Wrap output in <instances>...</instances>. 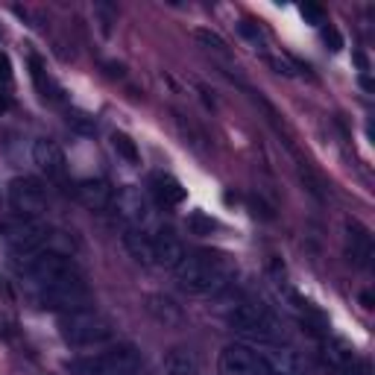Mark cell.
<instances>
[{
	"instance_id": "obj_1",
	"label": "cell",
	"mask_w": 375,
	"mask_h": 375,
	"mask_svg": "<svg viewBox=\"0 0 375 375\" xmlns=\"http://www.w3.org/2000/svg\"><path fill=\"white\" fill-rule=\"evenodd\" d=\"M235 275L232 261L220 255V252H197V255H185V261L176 267V282L182 290L205 296V293H217L229 285Z\"/></svg>"
},
{
	"instance_id": "obj_2",
	"label": "cell",
	"mask_w": 375,
	"mask_h": 375,
	"mask_svg": "<svg viewBox=\"0 0 375 375\" xmlns=\"http://www.w3.org/2000/svg\"><path fill=\"white\" fill-rule=\"evenodd\" d=\"M226 322H229L235 332H240V334H247L250 340H255L258 346L275 343V340H279V334H282L279 320H275V317L267 311V305L252 302V299L235 302L229 311H226Z\"/></svg>"
},
{
	"instance_id": "obj_3",
	"label": "cell",
	"mask_w": 375,
	"mask_h": 375,
	"mask_svg": "<svg viewBox=\"0 0 375 375\" xmlns=\"http://www.w3.org/2000/svg\"><path fill=\"white\" fill-rule=\"evenodd\" d=\"M18 270L27 275V279L36 282L39 287L50 285V282H59V279H71V275H83L71 255H64L59 250H50V247H41L36 252L24 255Z\"/></svg>"
},
{
	"instance_id": "obj_4",
	"label": "cell",
	"mask_w": 375,
	"mask_h": 375,
	"mask_svg": "<svg viewBox=\"0 0 375 375\" xmlns=\"http://www.w3.org/2000/svg\"><path fill=\"white\" fill-rule=\"evenodd\" d=\"M62 340L71 346H100L106 340H111V322L91 311V308H83V311H71L64 314L59 322Z\"/></svg>"
},
{
	"instance_id": "obj_5",
	"label": "cell",
	"mask_w": 375,
	"mask_h": 375,
	"mask_svg": "<svg viewBox=\"0 0 375 375\" xmlns=\"http://www.w3.org/2000/svg\"><path fill=\"white\" fill-rule=\"evenodd\" d=\"M36 302L47 311H83L91 302V290L83 275H71V279H59L50 285H41L36 290Z\"/></svg>"
},
{
	"instance_id": "obj_6",
	"label": "cell",
	"mask_w": 375,
	"mask_h": 375,
	"mask_svg": "<svg viewBox=\"0 0 375 375\" xmlns=\"http://www.w3.org/2000/svg\"><path fill=\"white\" fill-rule=\"evenodd\" d=\"M0 235H4V240L15 250V255H18V258L47 247V240H50V229H47V223H41L39 217L4 220V223H0Z\"/></svg>"
},
{
	"instance_id": "obj_7",
	"label": "cell",
	"mask_w": 375,
	"mask_h": 375,
	"mask_svg": "<svg viewBox=\"0 0 375 375\" xmlns=\"http://www.w3.org/2000/svg\"><path fill=\"white\" fill-rule=\"evenodd\" d=\"M6 197L12 211H18V217H39L47 211V191L41 188L39 179L32 176H18L12 179L9 188H6Z\"/></svg>"
},
{
	"instance_id": "obj_8",
	"label": "cell",
	"mask_w": 375,
	"mask_h": 375,
	"mask_svg": "<svg viewBox=\"0 0 375 375\" xmlns=\"http://www.w3.org/2000/svg\"><path fill=\"white\" fill-rule=\"evenodd\" d=\"M223 375H273L252 343H229L217 361Z\"/></svg>"
},
{
	"instance_id": "obj_9",
	"label": "cell",
	"mask_w": 375,
	"mask_h": 375,
	"mask_svg": "<svg viewBox=\"0 0 375 375\" xmlns=\"http://www.w3.org/2000/svg\"><path fill=\"white\" fill-rule=\"evenodd\" d=\"M138 369H141V352L132 343H121L97 357L88 375H138Z\"/></svg>"
},
{
	"instance_id": "obj_10",
	"label": "cell",
	"mask_w": 375,
	"mask_h": 375,
	"mask_svg": "<svg viewBox=\"0 0 375 375\" xmlns=\"http://www.w3.org/2000/svg\"><path fill=\"white\" fill-rule=\"evenodd\" d=\"M255 349L261 352V357H264V364L270 367L273 375H311L308 361L293 346H282L279 340H275V343H264Z\"/></svg>"
},
{
	"instance_id": "obj_11",
	"label": "cell",
	"mask_w": 375,
	"mask_h": 375,
	"mask_svg": "<svg viewBox=\"0 0 375 375\" xmlns=\"http://www.w3.org/2000/svg\"><path fill=\"white\" fill-rule=\"evenodd\" d=\"M111 205L118 208V214L129 223V229H141L150 223V203H146V197L138 191V188H121L115 193V200H111Z\"/></svg>"
},
{
	"instance_id": "obj_12",
	"label": "cell",
	"mask_w": 375,
	"mask_h": 375,
	"mask_svg": "<svg viewBox=\"0 0 375 375\" xmlns=\"http://www.w3.org/2000/svg\"><path fill=\"white\" fill-rule=\"evenodd\" d=\"M32 161L39 165V170L53 179V182H62L68 176V158H64V150L53 141V138H39L32 144Z\"/></svg>"
},
{
	"instance_id": "obj_13",
	"label": "cell",
	"mask_w": 375,
	"mask_h": 375,
	"mask_svg": "<svg viewBox=\"0 0 375 375\" xmlns=\"http://www.w3.org/2000/svg\"><path fill=\"white\" fill-rule=\"evenodd\" d=\"M322 361L329 364L337 375H357V372L364 369L357 352L346 343V340H337V337H329L322 343Z\"/></svg>"
},
{
	"instance_id": "obj_14",
	"label": "cell",
	"mask_w": 375,
	"mask_h": 375,
	"mask_svg": "<svg viewBox=\"0 0 375 375\" xmlns=\"http://www.w3.org/2000/svg\"><path fill=\"white\" fill-rule=\"evenodd\" d=\"M153 258L158 267H168V270H176L179 264L185 261V247L170 229H161L156 238H153Z\"/></svg>"
},
{
	"instance_id": "obj_15",
	"label": "cell",
	"mask_w": 375,
	"mask_h": 375,
	"mask_svg": "<svg viewBox=\"0 0 375 375\" xmlns=\"http://www.w3.org/2000/svg\"><path fill=\"white\" fill-rule=\"evenodd\" d=\"M76 200L83 203L88 211H106L115 200V191L109 188L106 179H83L76 185Z\"/></svg>"
},
{
	"instance_id": "obj_16",
	"label": "cell",
	"mask_w": 375,
	"mask_h": 375,
	"mask_svg": "<svg viewBox=\"0 0 375 375\" xmlns=\"http://www.w3.org/2000/svg\"><path fill=\"white\" fill-rule=\"evenodd\" d=\"M146 311H150V317L156 322L165 325V329H176V325H182V308H179L170 296L156 293V296L146 299Z\"/></svg>"
},
{
	"instance_id": "obj_17",
	"label": "cell",
	"mask_w": 375,
	"mask_h": 375,
	"mask_svg": "<svg viewBox=\"0 0 375 375\" xmlns=\"http://www.w3.org/2000/svg\"><path fill=\"white\" fill-rule=\"evenodd\" d=\"M161 367H165V375H200L197 355H193L191 349H182V346L170 349L165 357H161Z\"/></svg>"
},
{
	"instance_id": "obj_18",
	"label": "cell",
	"mask_w": 375,
	"mask_h": 375,
	"mask_svg": "<svg viewBox=\"0 0 375 375\" xmlns=\"http://www.w3.org/2000/svg\"><path fill=\"white\" fill-rule=\"evenodd\" d=\"M121 240H123V250L132 255L138 264H156V258H153V238H146L141 229H123Z\"/></svg>"
},
{
	"instance_id": "obj_19",
	"label": "cell",
	"mask_w": 375,
	"mask_h": 375,
	"mask_svg": "<svg viewBox=\"0 0 375 375\" xmlns=\"http://www.w3.org/2000/svg\"><path fill=\"white\" fill-rule=\"evenodd\" d=\"M153 193L161 205H182L185 203V188L179 179L168 176V173H158L153 176Z\"/></svg>"
},
{
	"instance_id": "obj_20",
	"label": "cell",
	"mask_w": 375,
	"mask_h": 375,
	"mask_svg": "<svg viewBox=\"0 0 375 375\" xmlns=\"http://www.w3.org/2000/svg\"><path fill=\"white\" fill-rule=\"evenodd\" d=\"M349 247H352V261L357 267H369V258H372V238L361 229L357 223L349 226Z\"/></svg>"
},
{
	"instance_id": "obj_21",
	"label": "cell",
	"mask_w": 375,
	"mask_h": 375,
	"mask_svg": "<svg viewBox=\"0 0 375 375\" xmlns=\"http://www.w3.org/2000/svg\"><path fill=\"white\" fill-rule=\"evenodd\" d=\"M193 39H197L203 47H208V50H217V53H229V44H226V39L220 36V32L214 29H208V27H197L193 29Z\"/></svg>"
},
{
	"instance_id": "obj_22",
	"label": "cell",
	"mask_w": 375,
	"mask_h": 375,
	"mask_svg": "<svg viewBox=\"0 0 375 375\" xmlns=\"http://www.w3.org/2000/svg\"><path fill=\"white\" fill-rule=\"evenodd\" d=\"M111 146H115V153H118L121 158H126L129 165H138V161H141L138 146H135V141L129 138V135H123V132H115V135H111Z\"/></svg>"
},
{
	"instance_id": "obj_23",
	"label": "cell",
	"mask_w": 375,
	"mask_h": 375,
	"mask_svg": "<svg viewBox=\"0 0 375 375\" xmlns=\"http://www.w3.org/2000/svg\"><path fill=\"white\" fill-rule=\"evenodd\" d=\"M214 229H217V223L211 220L208 214H203V211H193V214H188V232L191 235L205 238V235H211Z\"/></svg>"
},
{
	"instance_id": "obj_24",
	"label": "cell",
	"mask_w": 375,
	"mask_h": 375,
	"mask_svg": "<svg viewBox=\"0 0 375 375\" xmlns=\"http://www.w3.org/2000/svg\"><path fill=\"white\" fill-rule=\"evenodd\" d=\"M94 18H97V24H100V32L109 39L111 36V24L118 21V12L111 9L109 4H94Z\"/></svg>"
},
{
	"instance_id": "obj_25",
	"label": "cell",
	"mask_w": 375,
	"mask_h": 375,
	"mask_svg": "<svg viewBox=\"0 0 375 375\" xmlns=\"http://www.w3.org/2000/svg\"><path fill=\"white\" fill-rule=\"evenodd\" d=\"M173 118H176V126H179V132L185 135V141H188V144H193V146H197V150H203V141H205V138H203V132H200V129L193 126L191 121H185V115H179V111H176Z\"/></svg>"
},
{
	"instance_id": "obj_26",
	"label": "cell",
	"mask_w": 375,
	"mask_h": 375,
	"mask_svg": "<svg viewBox=\"0 0 375 375\" xmlns=\"http://www.w3.org/2000/svg\"><path fill=\"white\" fill-rule=\"evenodd\" d=\"M68 126H74L76 132H83V135H91V132H94V118L86 115V111L68 109Z\"/></svg>"
},
{
	"instance_id": "obj_27",
	"label": "cell",
	"mask_w": 375,
	"mask_h": 375,
	"mask_svg": "<svg viewBox=\"0 0 375 375\" xmlns=\"http://www.w3.org/2000/svg\"><path fill=\"white\" fill-rule=\"evenodd\" d=\"M299 12H302V18H305L308 24H325V12H322V6H317V4H302Z\"/></svg>"
},
{
	"instance_id": "obj_28",
	"label": "cell",
	"mask_w": 375,
	"mask_h": 375,
	"mask_svg": "<svg viewBox=\"0 0 375 375\" xmlns=\"http://www.w3.org/2000/svg\"><path fill=\"white\" fill-rule=\"evenodd\" d=\"M322 39H325V44H329V50H340V47H343V36H340L334 27H325Z\"/></svg>"
},
{
	"instance_id": "obj_29",
	"label": "cell",
	"mask_w": 375,
	"mask_h": 375,
	"mask_svg": "<svg viewBox=\"0 0 375 375\" xmlns=\"http://www.w3.org/2000/svg\"><path fill=\"white\" fill-rule=\"evenodd\" d=\"M9 83H12V62L0 50V86H9Z\"/></svg>"
},
{
	"instance_id": "obj_30",
	"label": "cell",
	"mask_w": 375,
	"mask_h": 375,
	"mask_svg": "<svg viewBox=\"0 0 375 375\" xmlns=\"http://www.w3.org/2000/svg\"><path fill=\"white\" fill-rule=\"evenodd\" d=\"M240 32H243V36H247L250 41H255V44L261 41V29H258V27H252V24H240Z\"/></svg>"
},
{
	"instance_id": "obj_31",
	"label": "cell",
	"mask_w": 375,
	"mask_h": 375,
	"mask_svg": "<svg viewBox=\"0 0 375 375\" xmlns=\"http://www.w3.org/2000/svg\"><path fill=\"white\" fill-rule=\"evenodd\" d=\"M106 68H109V76H123V64H118V62H109Z\"/></svg>"
},
{
	"instance_id": "obj_32",
	"label": "cell",
	"mask_w": 375,
	"mask_h": 375,
	"mask_svg": "<svg viewBox=\"0 0 375 375\" xmlns=\"http://www.w3.org/2000/svg\"><path fill=\"white\" fill-rule=\"evenodd\" d=\"M355 62H357V68H361V71H369V62H367L364 53H355Z\"/></svg>"
},
{
	"instance_id": "obj_33",
	"label": "cell",
	"mask_w": 375,
	"mask_h": 375,
	"mask_svg": "<svg viewBox=\"0 0 375 375\" xmlns=\"http://www.w3.org/2000/svg\"><path fill=\"white\" fill-rule=\"evenodd\" d=\"M361 302H364V308H372V296H369V293H361Z\"/></svg>"
},
{
	"instance_id": "obj_34",
	"label": "cell",
	"mask_w": 375,
	"mask_h": 375,
	"mask_svg": "<svg viewBox=\"0 0 375 375\" xmlns=\"http://www.w3.org/2000/svg\"><path fill=\"white\" fill-rule=\"evenodd\" d=\"M6 109H9V100H6L4 94H0V111H6Z\"/></svg>"
}]
</instances>
